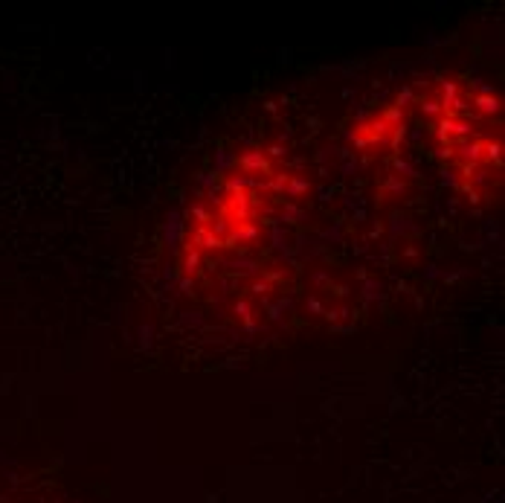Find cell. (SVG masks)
Returning <instances> with one entry per match:
<instances>
[{
  "label": "cell",
  "mask_w": 505,
  "mask_h": 503,
  "mask_svg": "<svg viewBox=\"0 0 505 503\" xmlns=\"http://www.w3.org/2000/svg\"><path fill=\"white\" fill-rule=\"evenodd\" d=\"M421 111L430 119L436 149L453 181L474 201L499 195L502 140H499V96L476 79L444 76L427 88Z\"/></svg>",
  "instance_id": "6da1fadb"
}]
</instances>
